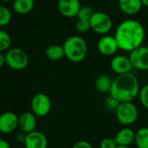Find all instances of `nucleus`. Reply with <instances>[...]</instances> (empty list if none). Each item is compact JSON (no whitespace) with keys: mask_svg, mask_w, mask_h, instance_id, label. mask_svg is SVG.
Masks as SVG:
<instances>
[{"mask_svg":"<svg viewBox=\"0 0 148 148\" xmlns=\"http://www.w3.org/2000/svg\"><path fill=\"white\" fill-rule=\"evenodd\" d=\"M112 84V79L110 76L106 75V74H102L96 78L94 82L95 89L100 92V93H106L110 92L111 87Z\"/></svg>","mask_w":148,"mask_h":148,"instance_id":"f3484780","label":"nucleus"},{"mask_svg":"<svg viewBox=\"0 0 148 148\" xmlns=\"http://www.w3.org/2000/svg\"><path fill=\"white\" fill-rule=\"evenodd\" d=\"M5 64V55L2 52H0V68Z\"/></svg>","mask_w":148,"mask_h":148,"instance_id":"c756f323","label":"nucleus"},{"mask_svg":"<svg viewBox=\"0 0 148 148\" xmlns=\"http://www.w3.org/2000/svg\"><path fill=\"white\" fill-rule=\"evenodd\" d=\"M29 64L27 53L21 48H10L5 53V64L15 71H21L26 68Z\"/></svg>","mask_w":148,"mask_h":148,"instance_id":"39448f33","label":"nucleus"},{"mask_svg":"<svg viewBox=\"0 0 148 148\" xmlns=\"http://www.w3.org/2000/svg\"><path fill=\"white\" fill-rule=\"evenodd\" d=\"M145 36V28L140 22L135 19H126L118 25L114 38L119 50L131 52L142 45Z\"/></svg>","mask_w":148,"mask_h":148,"instance_id":"f257e3e1","label":"nucleus"},{"mask_svg":"<svg viewBox=\"0 0 148 148\" xmlns=\"http://www.w3.org/2000/svg\"><path fill=\"white\" fill-rule=\"evenodd\" d=\"M95 12L93 11V9L90 6H84L81 7L77 18L78 19H84V20H88L90 21L91 18L92 17L93 13Z\"/></svg>","mask_w":148,"mask_h":148,"instance_id":"5701e85b","label":"nucleus"},{"mask_svg":"<svg viewBox=\"0 0 148 148\" xmlns=\"http://www.w3.org/2000/svg\"><path fill=\"white\" fill-rule=\"evenodd\" d=\"M98 51L104 56H112L119 50V45L114 36L104 35L102 36L97 44Z\"/></svg>","mask_w":148,"mask_h":148,"instance_id":"9b49d317","label":"nucleus"},{"mask_svg":"<svg viewBox=\"0 0 148 148\" xmlns=\"http://www.w3.org/2000/svg\"><path fill=\"white\" fill-rule=\"evenodd\" d=\"M0 148H12V147L6 140L0 138Z\"/></svg>","mask_w":148,"mask_h":148,"instance_id":"c85d7f7f","label":"nucleus"},{"mask_svg":"<svg viewBox=\"0 0 148 148\" xmlns=\"http://www.w3.org/2000/svg\"><path fill=\"white\" fill-rule=\"evenodd\" d=\"M141 0H119V7L126 15L137 14L142 7Z\"/></svg>","mask_w":148,"mask_h":148,"instance_id":"dca6fc26","label":"nucleus"},{"mask_svg":"<svg viewBox=\"0 0 148 148\" xmlns=\"http://www.w3.org/2000/svg\"><path fill=\"white\" fill-rule=\"evenodd\" d=\"M18 127V116L12 112H5L0 115V132L8 134Z\"/></svg>","mask_w":148,"mask_h":148,"instance_id":"9d476101","label":"nucleus"},{"mask_svg":"<svg viewBox=\"0 0 148 148\" xmlns=\"http://www.w3.org/2000/svg\"><path fill=\"white\" fill-rule=\"evenodd\" d=\"M36 115L32 112H25L18 117V127L22 132L28 134L35 131L37 125Z\"/></svg>","mask_w":148,"mask_h":148,"instance_id":"4468645a","label":"nucleus"},{"mask_svg":"<svg viewBox=\"0 0 148 148\" xmlns=\"http://www.w3.org/2000/svg\"><path fill=\"white\" fill-rule=\"evenodd\" d=\"M72 148H92V145L87 140H79L74 144Z\"/></svg>","mask_w":148,"mask_h":148,"instance_id":"cd10ccee","label":"nucleus"},{"mask_svg":"<svg viewBox=\"0 0 148 148\" xmlns=\"http://www.w3.org/2000/svg\"><path fill=\"white\" fill-rule=\"evenodd\" d=\"M117 148H132L130 146H123V145H118Z\"/></svg>","mask_w":148,"mask_h":148,"instance_id":"2f4dec72","label":"nucleus"},{"mask_svg":"<svg viewBox=\"0 0 148 148\" xmlns=\"http://www.w3.org/2000/svg\"><path fill=\"white\" fill-rule=\"evenodd\" d=\"M119 105V102L111 96H109L107 98V99L106 100V106L110 110H115L116 111Z\"/></svg>","mask_w":148,"mask_h":148,"instance_id":"bb28decb","label":"nucleus"},{"mask_svg":"<svg viewBox=\"0 0 148 148\" xmlns=\"http://www.w3.org/2000/svg\"><path fill=\"white\" fill-rule=\"evenodd\" d=\"M45 56L51 61H58L64 57V51L63 45H51L45 50Z\"/></svg>","mask_w":148,"mask_h":148,"instance_id":"6ab92c4d","label":"nucleus"},{"mask_svg":"<svg viewBox=\"0 0 148 148\" xmlns=\"http://www.w3.org/2000/svg\"><path fill=\"white\" fill-rule=\"evenodd\" d=\"M129 59L132 68L139 71H148V46L141 45L131 51Z\"/></svg>","mask_w":148,"mask_h":148,"instance_id":"6e6552de","label":"nucleus"},{"mask_svg":"<svg viewBox=\"0 0 148 148\" xmlns=\"http://www.w3.org/2000/svg\"><path fill=\"white\" fill-rule=\"evenodd\" d=\"M75 28L79 32H87L91 29L90 21L84 19H77L75 24Z\"/></svg>","mask_w":148,"mask_h":148,"instance_id":"393cba45","label":"nucleus"},{"mask_svg":"<svg viewBox=\"0 0 148 148\" xmlns=\"http://www.w3.org/2000/svg\"><path fill=\"white\" fill-rule=\"evenodd\" d=\"M116 143L118 145H123V146H130L135 139V132L129 127H124L120 129L115 138H114Z\"/></svg>","mask_w":148,"mask_h":148,"instance_id":"2eb2a0df","label":"nucleus"},{"mask_svg":"<svg viewBox=\"0 0 148 148\" xmlns=\"http://www.w3.org/2000/svg\"><path fill=\"white\" fill-rule=\"evenodd\" d=\"M12 20V12L11 11L4 6L0 5V26L7 25Z\"/></svg>","mask_w":148,"mask_h":148,"instance_id":"4be33fe9","label":"nucleus"},{"mask_svg":"<svg viewBox=\"0 0 148 148\" xmlns=\"http://www.w3.org/2000/svg\"><path fill=\"white\" fill-rule=\"evenodd\" d=\"M118 121L125 126L134 124L138 117V111L137 106L132 102L119 103L115 111Z\"/></svg>","mask_w":148,"mask_h":148,"instance_id":"20e7f679","label":"nucleus"},{"mask_svg":"<svg viewBox=\"0 0 148 148\" xmlns=\"http://www.w3.org/2000/svg\"><path fill=\"white\" fill-rule=\"evenodd\" d=\"M139 100L141 105L148 110V84L145 85L140 88L139 93H138Z\"/></svg>","mask_w":148,"mask_h":148,"instance_id":"b1692460","label":"nucleus"},{"mask_svg":"<svg viewBox=\"0 0 148 148\" xmlns=\"http://www.w3.org/2000/svg\"><path fill=\"white\" fill-rule=\"evenodd\" d=\"M118 144L116 143L114 138H106L100 142V148H117Z\"/></svg>","mask_w":148,"mask_h":148,"instance_id":"a878e982","label":"nucleus"},{"mask_svg":"<svg viewBox=\"0 0 148 148\" xmlns=\"http://www.w3.org/2000/svg\"><path fill=\"white\" fill-rule=\"evenodd\" d=\"M24 144L25 148H47L48 140L43 132L35 130L25 135Z\"/></svg>","mask_w":148,"mask_h":148,"instance_id":"f8f14e48","label":"nucleus"},{"mask_svg":"<svg viewBox=\"0 0 148 148\" xmlns=\"http://www.w3.org/2000/svg\"><path fill=\"white\" fill-rule=\"evenodd\" d=\"M58 9L64 17L74 18L78 16L81 5L79 0H58Z\"/></svg>","mask_w":148,"mask_h":148,"instance_id":"1a4fd4ad","label":"nucleus"},{"mask_svg":"<svg viewBox=\"0 0 148 148\" xmlns=\"http://www.w3.org/2000/svg\"><path fill=\"white\" fill-rule=\"evenodd\" d=\"M91 29L100 35H107L112 27V20L104 12H95L90 19Z\"/></svg>","mask_w":148,"mask_h":148,"instance_id":"423d86ee","label":"nucleus"},{"mask_svg":"<svg viewBox=\"0 0 148 148\" xmlns=\"http://www.w3.org/2000/svg\"><path fill=\"white\" fill-rule=\"evenodd\" d=\"M141 3H142V5L148 7V0H141Z\"/></svg>","mask_w":148,"mask_h":148,"instance_id":"7c9ffc66","label":"nucleus"},{"mask_svg":"<svg viewBox=\"0 0 148 148\" xmlns=\"http://www.w3.org/2000/svg\"><path fill=\"white\" fill-rule=\"evenodd\" d=\"M139 83L133 73L129 72L118 75L112 79L110 96L122 102H132L139 93Z\"/></svg>","mask_w":148,"mask_h":148,"instance_id":"f03ea898","label":"nucleus"},{"mask_svg":"<svg viewBox=\"0 0 148 148\" xmlns=\"http://www.w3.org/2000/svg\"><path fill=\"white\" fill-rule=\"evenodd\" d=\"M12 38L8 32L0 30V52L7 51L11 48Z\"/></svg>","mask_w":148,"mask_h":148,"instance_id":"412c9836","label":"nucleus"},{"mask_svg":"<svg viewBox=\"0 0 148 148\" xmlns=\"http://www.w3.org/2000/svg\"><path fill=\"white\" fill-rule=\"evenodd\" d=\"M134 143L138 148H148V127H141L135 132Z\"/></svg>","mask_w":148,"mask_h":148,"instance_id":"aec40b11","label":"nucleus"},{"mask_svg":"<svg viewBox=\"0 0 148 148\" xmlns=\"http://www.w3.org/2000/svg\"><path fill=\"white\" fill-rule=\"evenodd\" d=\"M31 108L32 112L37 117H45L51 111V99L45 93L38 92L32 97L31 101Z\"/></svg>","mask_w":148,"mask_h":148,"instance_id":"0eeeda50","label":"nucleus"},{"mask_svg":"<svg viewBox=\"0 0 148 148\" xmlns=\"http://www.w3.org/2000/svg\"><path fill=\"white\" fill-rule=\"evenodd\" d=\"M64 57L73 63L83 61L88 51L86 41L80 36L72 35L68 37L63 45Z\"/></svg>","mask_w":148,"mask_h":148,"instance_id":"7ed1b4c3","label":"nucleus"},{"mask_svg":"<svg viewBox=\"0 0 148 148\" xmlns=\"http://www.w3.org/2000/svg\"><path fill=\"white\" fill-rule=\"evenodd\" d=\"M111 69L118 75L131 72L132 65L129 59V57L124 55H118L112 58L111 60Z\"/></svg>","mask_w":148,"mask_h":148,"instance_id":"ddd939ff","label":"nucleus"},{"mask_svg":"<svg viewBox=\"0 0 148 148\" xmlns=\"http://www.w3.org/2000/svg\"><path fill=\"white\" fill-rule=\"evenodd\" d=\"M34 7V0H14L13 10L16 13L25 15L32 12Z\"/></svg>","mask_w":148,"mask_h":148,"instance_id":"a211bd4d","label":"nucleus"},{"mask_svg":"<svg viewBox=\"0 0 148 148\" xmlns=\"http://www.w3.org/2000/svg\"><path fill=\"white\" fill-rule=\"evenodd\" d=\"M0 1H3V2H11L12 0H0Z\"/></svg>","mask_w":148,"mask_h":148,"instance_id":"473e14b6","label":"nucleus"}]
</instances>
